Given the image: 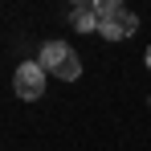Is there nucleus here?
<instances>
[{
    "mask_svg": "<svg viewBox=\"0 0 151 151\" xmlns=\"http://www.w3.org/2000/svg\"><path fill=\"white\" fill-rule=\"evenodd\" d=\"M12 90H17V98L25 102H37L45 94V70H41V61H25V65H17V74H12Z\"/></svg>",
    "mask_w": 151,
    "mask_h": 151,
    "instance_id": "nucleus-3",
    "label": "nucleus"
},
{
    "mask_svg": "<svg viewBox=\"0 0 151 151\" xmlns=\"http://www.w3.org/2000/svg\"><path fill=\"white\" fill-rule=\"evenodd\" d=\"M147 70H151V45H147Z\"/></svg>",
    "mask_w": 151,
    "mask_h": 151,
    "instance_id": "nucleus-5",
    "label": "nucleus"
},
{
    "mask_svg": "<svg viewBox=\"0 0 151 151\" xmlns=\"http://www.w3.org/2000/svg\"><path fill=\"white\" fill-rule=\"evenodd\" d=\"M41 70L45 74H57L61 82H74L78 74H82V61H78V53L65 45V41H45L41 45Z\"/></svg>",
    "mask_w": 151,
    "mask_h": 151,
    "instance_id": "nucleus-1",
    "label": "nucleus"
},
{
    "mask_svg": "<svg viewBox=\"0 0 151 151\" xmlns=\"http://www.w3.org/2000/svg\"><path fill=\"white\" fill-rule=\"evenodd\" d=\"M102 8V37L106 41H123V37H131L135 29H139V17L131 12V8H123V4H114V0H94Z\"/></svg>",
    "mask_w": 151,
    "mask_h": 151,
    "instance_id": "nucleus-2",
    "label": "nucleus"
},
{
    "mask_svg": "<svg viewBox=\"0 0 151 151\" xmlns=\"http://www.w3.org/2000/svg\"><path fill=\"white\" fill-rule=\"evenodd\" d=\"M70 25L78 33H98L102 29V8L94 0H78V4H70Z\"/></svg>",
    "mask_w": 151,
    "mask_h": 151,
    "instance_id": "nucleus-4",
    "label": "nucleus"
}]
</instances>
